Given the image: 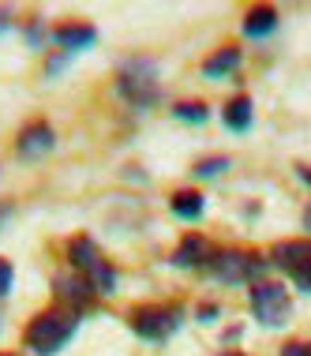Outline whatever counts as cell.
<instances>
[{
    "label": "cell",
    "mask_w": 311,
    "mask_h": 356,
    "mask_svg": "<svg viewBox=\"0 0 311 356\" xmlns=\"http://www.w3.org/2000/svg\"><path fill=\"white\" fill-rule=\"evenodd\" d=\"M4 218H12V203H0V225H4Z\"/></svg>",
    "instance_id": "obj_23"
},
{
    "label": "cell",
    "mask_w": 311,
    "mask_h": 356,
    "mask_svg": "<svg viewBox=\"0 0 311 356\" xmlns=\"http://www.w3.org/2000/svg\"><path fill=\"white\" fill-rule=\"evenodd\" d=\"M26 38H31V45H34V49H38V42H42V38H45V34H42V26H38V23H34V26H31V31H26Z\"/></svg>",
    "instance_id": "obj_22"
},
{
    "label": "cell",
    "mask_w": 311,
    "mask_h": 356,
    "mask_svg": "<svg viewBox=\"0 0 311 356\" xmlns=\"http://www.w3.org/2000/svg\"><path fill=\"white\" fill-rule=\"evenodd\" d=\"M210 274L225 285H244V282H255V277L266 274V263L251 252H214L210 259Z\"/></svg>",
    "instance_id": "obj_6"
},
{
    "label": "cell",
    "mask_w": 311,
    "mask_h": 356,
    "mask_svg": "<svg viewBox=\"0 0 311 356\" xmlns=\"http://www.w3.org/2000/svg\"><path fill=\"white\" fill-rule=\"evenodd\" d=\"M53 289H56V296H61L64 304H72V312H79V307H86V304H94V289H90V282L86 277H79V274H61L53 282Z\"/></svg>",
    "instance_id": "obj_11"
},
{
    "label": "cell",
    "mask_w": 311,
    "mask_h": 356,
    "mask_svg": "<svg viewBox=\"0 0 311 356\" xmlns=\"http://www.w3.org/2000/svg\"><path fill=\"white\" fill-rule=\"evenodd\" d=\"M221 356H244V353H221Z\"/></svg>",
    "instance_id": "obj_26"
},
{
    "label": "cell",
    "mask_w": 311,
    "mask_h": 356,
    "mask_svg": "<svg viewBox=\"0 0 311 356\" xmlns=\"http://www.w3.org/2000/svg\"><path fill=\"white\" fill-rule=\"evenodd\" d=\"M274 266L293 277L296 289L311 293V240H281L274 248Z\"/></svg>",
    "instance_id": "obj_7"
},
{
    "label": "cell",
    "mask_w": 311,
    "mask_h": 356,
    "mask_svg": "<svg viewBox=\"0 0 311 356\" xmlns=\"http://www.w3.org/2000/svg\"><path fill=\"white\" fill-rule=\"evenodd\" d=\"M4 31H12V12H8V8H0V34Z\"/></svg>",
    "instance_id": "obj_21"
},
{
    "label": "cell",
    "mask_w": 311,
    "mask_h": 356,
    "mask_svg": "<svg viewBox=\"0 0 311 356\" xmlns=\"http://www.w3.org/2000/svg\"><path fill=\"white\" fill-rule=\"evenodd\" d=\"M53 42L61 45L64 53H79V49H90L98 42V26L90 23H61L53 31Z\"/></svg>",
    "instance_id": "obj_10"
},
{
    "label": "cell",
    "mask_w": 311,
    "mask_h": 356,
    "mask_svg": "<svg viewBox=\"0 0 311 356\" xmlns=\"http://www.w3.org/2000/svg\"><path fill=\"white\" fill-rule=\"evenodd\" d=\"M116 94L131 105V109H150L161 98V72L158 60L150 56H131L116 72Z\"/></svg>",
    "instance_id": "obj_2"
},
{
    "label": "cell",
    "mask_w": 311,
    "mask_h": 356,
    "mask_svg": "<svg viewBox=\"0 0 311 356\" xmlns=\"http://www.w3.org/2000/svg\"><path fill=\"white\" fill-rule=\"evenodd\" d=\"M281 356H311V345L308 341H289L285 349H281Z\"/></svg>",
    "instance_id": "obj_19"
},
{
    "label": "cell",
    "mask_w": 311,
    "mask_h": 356,
    "mask_svg": "<svg viewBox=\"0 0 311 356\" xmlns=\"http://www.w3.org/2000/svg\"><path fill=\"white\" fill-rule=\"evenodd\" d=\"M240 68V49L237 45H225V49L210 53L207 60H202V75L207 79H225V75H232Z\"/></svg>",
    "instance_id": "obj_12"
},
{
    "label": "cell",
    "mask_w": 311,
    "mask_h": 356,
    "mask_svg": "<svg viewBox=\"0 0 311 356\" xmlns=\"http://www.w3.org/2000/svg\"><path fill=\"white\" fill-rule=\"evenodd\" d=\"M67 259H72L75 274L86 277V282H90V289H94L98 296L116 293V270L102 259L98 244H94L90 236H75L72 244H67Z\"/></svg>",
    "instance_id": "obj_3"
},
{
    "label": "cell",
    "mask_w": 311,
    "mask_h": 356,
    "mask_svg": "<svg viewBox=\"0 0 311 356\" xmlns=\"http://www.w3.org/2000/svg\"><path fill=\"white\" fill-rule=\"evenodd\" d=\"M221 120H225V128H232V131H248L251 128V98H232L225 109H221Z\"/></svg>",
    "instance_id": "obj_15"
},
{
    "label": "cell",
    "mask_w": 311,
    "mask_h": 356,
    "mask_svg": "<svg viewBox=\"0 0 311 356\" xmlns=\"http://www.w3.org/2000/svg\"><path fill=\"white\" fill-rule=\"evenodd\" d=\"M274 26H278V12L270 4H259V8H251V12L244 15V34H251V38L274 34Z\"/></svg>",
    "instance_id": "obj_14"
},
{
    "label": "cell",
    "mask_w": 311,
    "mask_h": 356,
    "mask_svg": "<svg viewBox=\"0 0 311 356\" xmlns=\"http://www.w3.org/2000/svg\"><path fill=\"white\" fill-rule=\"evenodd\" d=\"M169 207H173V214H177L180 221H199L202 210H207V195H202V191L184 188V191H177V195L169 199Z\"/></svg>",
    "instance_id": "obj_13"
},
{
    "label": "cell",
    "mask_w": 311,
    "mask_h": 356,
    "mask_svg": "<svg viewBox=\"0 0 311 356\" xmlns=\"http://www.w3.org/2000/svg\"><path fill=\"white\" fill-rule=\"evenodd\" d=\"M304 225L311 229V207H308V214H304Z\"/></svg>",
    "instance_id": "obj_25"
},
{
    "label": "cell",
    "mask_w": 311,
    "mask_h": 356,
    "mask_svg": "<svg viewBox=\"0 0 311 356\" xmlns=\"http://www.w3.org/2000/svg\"><path fill=\"white\" fill-rule=\"evenodd\" d=\"M300 180H308V184H311V169H304V165H300Z\"/></svg>",
    "instance_id": "obj_24"
},
{
    "label": "cell",
    "mask_w": 311,
    "mask_h": 356,
    "mask_svg": "<svg viewBox=\"0 0 311 356\" xmlns=\"http://www.w3.org/2000/svg\"><path fill=\"white\" fill-rule=\"evenodd\" d=\"M75 330H79V312H72V307H49V312L31 319V326L23 334V345L34 356H56L75 338Z\"/></svg>",
    "instance_id": "obj_1"
},
{
    "label": "cell",
    "mask_w": 311,
    "mask_h": 356,
    "mask_svg": "<svg viewBox=\"0 0 311 356\" xmlns=\"http://www.w3.org/2000/svg\"><path fill=\"white\" fill-rule=\"evenodd\" d=\"M229 169V158H202L199 165H196V177H218V172H225Z\"/></svg>",
    "instance_id": "obj_17"
},
{
    "label": "cell",
    "mask_w": 311,
    "mask_h": 356,
    "mask_svg": "<svg viewBox=\"0 0 311 356\" xmlns=\"http://www.w3.org/2000/svg\"><path fill=\"white\" fill-rule=\"evenodd\" d=\"M248 300H251V312H255V319L262 326H285L289 315H293V300H289V293L278 282H255Z\"/></svg>",
    "instance_id": "obj_5"
},
{
    "label": "cell",
    "mask_w": 311,
    "mask_h": 356,
    "mask_svg": "<svg viewBox=\"0 0 311 356\" xmlns=\"http://www.w3.org/2000/svg\"><path fill=\"white\" fill-rule=\"evenodd\" d=\"M53 147H56V136H53V128H49V124H42V120L26 124V128L19 131V139H15L19 158H26V161H38L42 154H49Z\"/></svg>",
    "instance_id": "obj_8"
},
{
    "label": "cell",
    "mask_w": 311,
    "mask_h": 356,
    "mask_svg": "<svg viewBox=\"0 0 311 356\" xmlns=\"http://www.w3.org/2000/svg\"><path fill=\"white\" fill-rule=\"evenodd\" d=\"M0 356H8V353H0Z\"/></svg>",
    "instance_id": "obj_27"
},
{
    "label": "cell",
    "mask_w": 311,
    "mask_h": 356,
    "mask_svg": "<svg viewBox=\"0 0 311 356\" xmlns=\"http://www.w3.org/2000/svg\"><path fill=\"white\" fill-rule=\"evenodd\" d=\"M214 259V248L207 236L199 233H188L177 244V252H173V266H180V270H199V266H210Z\"/></svg>",
    "instance_id": "obj_9"
},
{
    "label": "cell",
    "mask_w": 311,
    "mask_h": 356,
    "mask_svg": "<svg viewBox=\"0 0 311 356\" xmlns=\"http://www.w3.org/2000/svg\"><path fill=\"white\" fill-rule=\"evenodd\" d=\"M177 117L188 120V124H202V120L210 117V109H207L202 102H180V105H177Z\"/></svg>",
    "instance_id": "obj_16"
},
{
    "label": "cell",
    "mask_w": 311,
    "mask_h": 356,
    "mask_svg": "<svg viewBox=\"0 0 311 356\" xmlns=\"http://www.w3.org/2000/svg\"><path fill=\"white\" fill-rule=\"evenodd\" d=\"M12 289H15V270L8 259H0V296H8Z\"/></svg>",
    "instance_id": "obj_18"
},
{
    "label": "cell",
    "mask_w": 311,
    "mask_h": 356,
    "mask_svg": "<svg viewBox=\"0 0 311 356\" xmlns=\"http://www.w3.org/2000/svg\"><path fill=\"white\" fill-rule=\"evenodd\" d=\"M214 319H218V307H214V304H202V307H199V323H214Z\"/></svg>",
    "instance_id": "obj_20"
},
{
    "label": "cell",
    "mask_w": 311,
    "mask_h": 356,
    "mask_svg": "<svg viewBox=\"0 0 311 356\" xmlns=\"http://www.w3.org/2000/svg\"><path fill=\"white\" fill-rule=\"evenodd\" d=\"M184 323V307H158V304H147V307H135L128 312V326L139 338L147 341H165L169 334H177Z\"/></svg>",
    "instance_id": "obj_4"
}]
</instances>
